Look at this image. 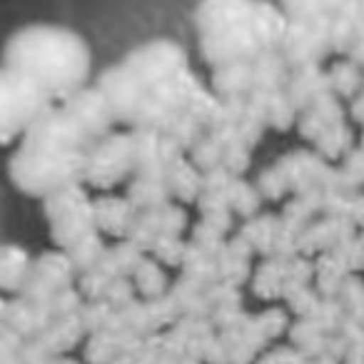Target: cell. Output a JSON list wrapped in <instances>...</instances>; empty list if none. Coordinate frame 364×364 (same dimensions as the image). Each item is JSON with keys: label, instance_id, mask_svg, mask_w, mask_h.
Segmentation results:
<instances>
[{"label": "cell", "instance_id": "1", "mask_svg": "<svg viewBox=\"0 0 364 364\" xmlns=\"http://www.w3.org/2000/svg\"><path fill=\"white\" fill-rule=\"evenodd\" d=\"M0 63L26 77L53 105L65 102L92 80L90 43L63 23L33 21L16 28L3 43Z\"/></svg>", "mask_w": 364, "mask_h": 364}, {"label": "cell", "instance_id": "2", "mask_svg": "<svg viewBox=\"0 0 364 364\" xmlns=\"http://www.w3.org/2000/svg\"><path fill=\"white\" fill-rule=\"evenodd\" d=\"M85 155L87 152L82 150H60L36 142H21L11 155L8 172L21 193L33 198H53L85 177Z\"/></svg>", "mask_w": 364, "mask_h": 364}, {"label": "cell", "instance_id": "3", "mask_svg": "<svg viewBox=\"0 0 364 364\" xmlns=\"http://www.w3.org/2000/svg\"><path fill=\"white\" fill-rule=\"evenodd\" d=\"M50 105L38 87L0 63V147L21 145Z\"/></svg>", "mask_w": 364, "mask_h": 364}, {"label": "cell", "instance_id": "4", "mask_svg": "<svg viewBox=\"0 0 364 364\" xmlns=\"http://www.w3.org/2000/svg\"><path fill=\"white\" fill-rule=\"evenodd\" d=\"M120 63L130 73H135L137 80L150 90L190 70L185 48L175 41H167V38H152V41L140 43Z\"/></svg>", "mask_w": 364, "mask_h": 364}, {"label": "cell", "instance_id": "5", "mask_svg": "<svg viewBox=\"0 0 364 364\" xmlns=\"http://www.w3.org/2000/svg\"><path fill=\"white\" fill-rule=\"evenodd\" d=\"M95 87L107 100L117 125H140L150 100V87L142 85L135 73L127 70L122 63H115L97 75Z\"/></svg>", "mask_w": 364, "mask_h": 364}, {"label": "cell", "instance_id": "6", "mask_svg": "<svg viewBox=\"0 0 364 364\" xmlns=\"http://www.w3.org/2000/svg\"><path fill=\"white\" fill-rule=\"evenodd\" d=\"M200 58L210 68L232 65V63H252L262 53L257 36L252 28H230V31L210 33V36H198Z\"/></svg>", "mask_w": 364, "mask_h": 364}, {"label": "cell", "instance_id": "7", "mask_svg": "<svg viewBox=\"0 0 364 364\" xmlns=\"http://www.w3.org/2000/svg\"><path fill=\"white\" fill-rule=\"evenodd\" d=\"M60 105L65 107L68 115L80 125V130L90 137V142H97L110 135V132H115V127H117L115 115H112L110 105H107V100L102 97V92L95 87V82L82 87L80 92L68 97Z\"/></svg>", "mask_w": 364, "mask_h": 364}, {"label": "cell", "instance_id": "8", "mask_svg": "<svg viewBox=\"0 0 364 364\" xmlns=\"http://www.w3.org/2000/svg\"><path fill=\"white\" fill-rule=\"evenodd\" d=\"M255 6H257V0H200L193 13L198 36L250 26Z\"/></svg>", "mask_w": 364, "mask_h": 364}, {"label": "cell", "instance_id": "9", "mask_svg": "<svg viewBox=\"0 0 364 364\" xmlns=\"http://www.w3.org/2000/svg\"><path fill=\"white\" fill-rule=\"evenodd\" d=\"M210 85L218 100H240L255 90L252 63H232V65L215 68Z\"/></svg>", "mask_w": 364, "mask_h": 364}]
</instances>
